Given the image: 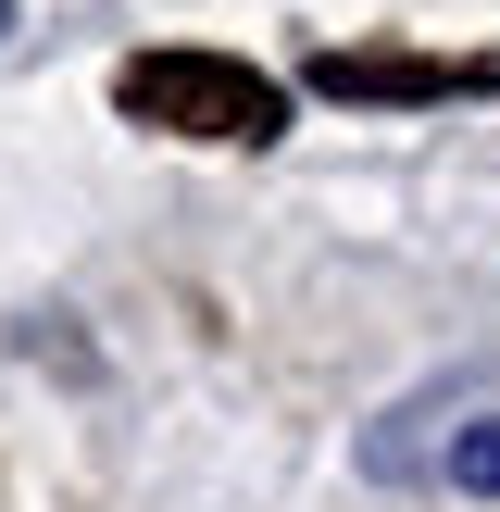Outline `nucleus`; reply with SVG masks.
Returning <instances> with one entry per match:
<instances>
[{"label": "nucleus", "instance_id": "nucleus-3", "mask_svg": "<svg viewBox=\"0 0 500 512\" xmlns=\"http://www.w3.org/2000/svg\"><path fill=\"white\" fill-rule=\"evenodd\" d=\"M450 488H463V500H500V413L450 438Z\"/></svg>", "mask_w": 500, "mask_h": 512}, {"label": "nucleus", "instance_id": "nucleus-2", "mask_svg": "<svg viewBox=\"0 0 500 512\" xmlns=\"http://www.w3.org/2000/svg\"><path fill=\"white\" fill-rule=\"evenodd\" d=\"M313 88L325 100H450V88H500V50L488 63H438V50H313Z\"/></svg>", "mask_w": 500, "mask_h": 512}, {"label": "nucleus", "instance_id": "nucleus-1", "mask_svg": "<svg viewBox=\"0 0 500 512\" xmlns=\"http://www.w3.org/2000/svg\"><path fill=\"white\" fill-rule=\"evenodd\" d=\"M113 100L163 138H213V150H263L288 125V88L238 50H138V63H113Z\"/></svg>", "mask_w": 500, "mask_h": 512}, {"label": "nucleus", "instance_id": "nucleus-4", "mask_svg": "<svg viewBox=\"0 0 500 512\" xmlns=\"http://www.w3.org/2000/svg\"><path fill=\"white\" fill-rule=\"evenodd\" d=\"M0 38H13V0H0Z\"/></svg>", "mask_w": 500, "mask_h": 512}]
</instances>
